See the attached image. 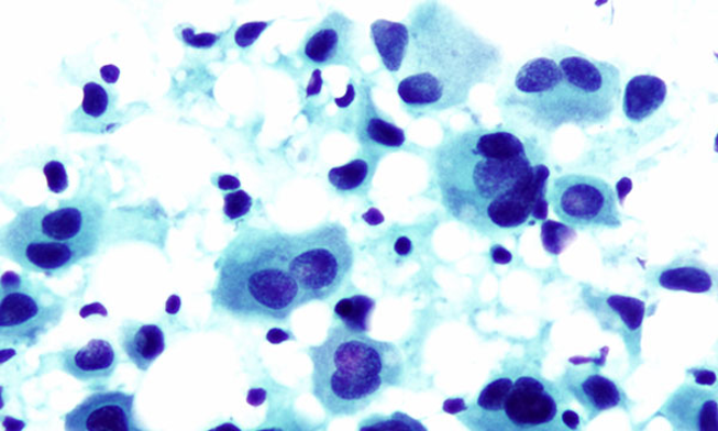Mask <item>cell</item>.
Instances as JSON below:
<instances>
[{"instance_id":"obj_1","label":"cell","mask_w":718,"mask_h":431,"mask_svg":"<svg viewBox=\"0 0 718 431\" xmlns=\"http://www.w3.org/2000/svg\"><path fill=\"white\" fill-rule=\"evenodd\" d=\"M444 206L484 232L512 231L548 216L550 169L531 140L508 130L453 134L435 155Z\"/></svg>"},{"instance_id":"obj_2","label":"cell","mask_w":718,"mask_h":431,"mask_svg":"<svg viewBox=\"0 0 718 431\" xmlns=\"http://www.w3.org/2000/svg\"><path fill=\"white\" fill-rule=\"evenodd\" d=\"M410 46L398 93L409 112L424 115L468 101L474 87L493 84L502 71V52L438 2L411 13Z\"/></svg>"},{"instance_id":"obj_3","label":"cell","mask_w":718,"mask_h":431,"mask_svg":"<svg viewBox=\"0 0 718 431\" xmlns=\"http://www.w3.org/2000/svg\"><path fill=\"white\" fill-rule=\"evenodd\" d=\"M621 93L618 67L573 49L526 63L505 98L515 120L552 133L566 125L588 129L611 120Z\"/></svg>"},{"instance_id":"obj_4","label":"cell","mask_w":718,"mask_h":431,"mask_svg":"<svg viewBox=\"0 0 718 431\" xmlns=\"http://www.w3.org/2000/svg\"><path fill=\"white\" fill-rule=\"evenodd\" d=\"M289 265V234L276 229H243L219 263L214 307L238 319L287 321L305 305Z\"/></svg>"},{"instance_id":"obj_5","label":"cell","mask_w":718,"mask_h":431,"mask_svg":"<svg viewBox=\"0 0 718 431\" xmlns=\"http://www.w3.org/2000/svg\"><path fill=\"white\" fill-rule=\"evenodd\" d=\"M313 362L311 389L332 417L354 416L388 387L401 384L404 360L395 344L375 341L343 325L330 329L327 340L308 349Z\"/></svg>"},{"instance_id":"obj_6","label":"cell","mask_w":718,"mask_h":431,"mask_svg":"<svg viewBox=\"0 0 718 431\" xmlns=\"http://www.w3.org/2000/svg\"><path fill=\"white\" fill-rule=\"evenodd\" d=\"M97 216L76 207L21 211L3 233V248L12 261L36 273L69 268L97 246Z\"/></svg>"},{"instance_id":"obj_7","label":"cell","mask_w":718,"mask_h":431,"mask_svg":"<svg viewBox=\"0 0 718 431\" xmlns=\"http://www.w3.org/2000/svg\"><path fill=\"white\" fill-rule=\"evenodd\" d=\"M459 415L471 431H577L581 417L560 390L533 376L499 377Z\"/></svg>"},{"instance_id":"obj_8","label":"cell","mask_w":718,"mask_h":431,"mask_svg":"<svg viewBox=\"0 0 718 431\" xmlns=\"http://www.w3.org/2000/svg\"><path fill=\"white\" fill-rule=\"evenodd\" d=\"M289 237L290 273L305 305L332 298L345 285L355 263L346 229L328 222Z\"/></svg>"},{"instance_id":"obj_9","label":"cell","mask_w":718,"mask_h":431,"mask_svg":"<svg viewBox=\"0 0 718 431\" xmlns=\"http://www.w3.org/2000/svg\"><path fill=\"white\" fill-rule=\"evenodd\" d=\"M65 301L46 287L8 273L0 291V335L3 344L33 345L58 325Z\"/></svg>"},{"instance_id":"obj_10","label":"cell","mask_w":718,"mask_h":431,"mask_svg":"<svg viewBox=\"0 0 718 431\" xmlns=\"http://www.w3.org/2000/svg\"><path fill=\"white\" fill-rule=\"evenodd\" d=\"M549 201L568 226L617 229L621 225L612 187L592 175L568 174L555 179Z\"/></svg>"},{"instance_id":"obj_11","label":"cell","mask_w":718,"mask_h":431,"mask_svg":"<svg viewBox=\"0 0 718 431\" xmlns=\"http://www.w3.org/2000/svg\"><path fill=\"white\" fill-rule=\"evenodd\" d=\"M65 431H145L134 416V395L100 390L64 417Z\"/></svg>"},{"instance_id":"obj_12","label":"cell","mask_w":718,"mask_h":431,"mask_svg":"<svg viewBox=\"0 0 718 431\" xmlns=\"http://www.w3.org/2000/svg\"><path fill=\"white\" fill-rule=\"evenodd\" d=\"M355 24L342 12L333 11L306 37L301 47L305 60L316 66L354 63Z\"/></svg>"},{"instance_id":"obj_13","label":"cell","mask_w":718,"mask_h":431,"mask_svg":"<svg viewBox=\"0 0 718 431\" xmlns=\"http://www.w3.org/2000/svg\"><path fill=\"white\" fill-rule=\"evenodd\" d=\"M585 300L604 329L615 331L625 339L631 360L639 358L645 314L644 302L620 295L603 292L595 295L594 291L585 294Z\"/></svg>"},{"instance_id":"obj_14","label":"cell","mask_w":718,"mask_h":431,"mask_svg":"<svg viewBox=\"0 0 718 431\" xmlns=\"http://www.w3.org/2000/svg\"><path fill=\"white\" fill-rule=\"evenodd\" d=\"M656 416L666 419L673 431H718L717 394L685 384L675 390Z\"/></svg>"},{"instance_id":"obj_15","label":"cell","mask_w":718,"mask_h":431,"mask_svg":"<svg viewBox=\"0 0 718 431\" xmlns=\"http://www.w3.org/2000/svg\"><path fill=\"white\" fill-rule=\"evenodd\" d=\"M563 386L588 415V421L604 411L630 409L631 401L615 382L589 368L571 367L563 377Z\"/></svg>"},{"instance_id":"obj_16","label":"cell","mask_w":718,"mask_h":431,"mask_svg":"<svg viewBox=\"0 0 718 431\" xmlns=\"http://www.w3.org/2000/svg\"><path fill=\"white\" fill-rule=\"evenodd\" d=\"M63 371L80 382L103 380L111 377L118 365L114 347L93 340L80 349L66 350L62 355Z\"/></svg>"},{"instance_id":"obj_17","label":"cell","mask_w":718,"mask_h":431,"mask_svg":"<svg viewBox=\"0 0 718 431\" xmlns=\"http://www.w3.org/2000/svg\"><path fill=\"white\" fill-rule=\"evenodd\" d=\"M669 88L653 75L634 76L626 87L622 111L633 124H641L656 113L666 101Z\"/></svg>"},{"instance_id":"obj_18","label":"cell","mask_w":718,"mask_h":431,"mask_svg":"<svg viewBox=\"0 0 718 431\" xmlns=\"http://www.w3.org/2000/svg\"><path fill=\"white\" fill-rule=\"evenodd\" d=\"M119 341L135 367L147 371L165 352V334L156 325L128 321L120 330Z\"/></svg>"},{"instance_id":"obj_19","label":"cell","mask_w":718,"mask_h":431,"mask_svg":"<svg viewBox=\"0 0 718 431\" xmlns=\"http://www.w3.org/2000/svg\"><path fill=\"white\" fill-rule=\"evenodd\" d=\"M372 36L386 69L393 74H400L410 46L409 26L378 20L372 25Z\"/></svg>"},{"instance_id":"obj_20","label":"cell","mask_w":718,"mask_h":431,"mask_svg":"<svg viewBox=\"0 0 718 431\" xmlns=\"http://www.w3.org/2000/svg\"><path fill=\"white\" fill-rule=\"evenodd\" d=\"M662 289L688 292H710L716 287L711 269L694 261H680L662 268L656 276Z\"/></svg>"},{"instance_id":"obj_21","label":"cell","mask_w":718,"mask_h":431,"mask_svg":"<svg viewBox=\"0 0 718 431\" xmlns=\"http://www.w3.org/2000/svg\"><path fill=\"white\" fill-rule=\"evenodd\" d=\"M374 308L375 301L368 296L354 295L339 301L334 307V314L345 329L365 333L369 330V320Z\"/></svg>"},{"instance_id":"obj_22","label":"cell","mask_w":718,"mask_h":431,"mask_svg":"<svg viewBox=\"0 0 718 431\" xmlns=\"http://www.w3.org/2000/svg\"><path fill=\"white\" fill-rule=\"evenodd\" d=\"M358 431H429L422 422L397 411L390 416L373 415L361 422Z\"/></svg>"},{"instance_id":"obj_23","label":"cell","mask_w":718,"mask_h":431,"mask_svg":"<svg viewBox=\"0 0 718 431\" xmlns=\"http://www.w3.org/2000/svg\"><path fill=\"white\" fill-rule=\"evenodd\" d=\"M369 166L363 159H355L350 164L333 168L329 173V180L335 190L341 192H352L357 190L365 179H367Z\"/></svg>"},{"instance_id":"obj_24","label":"cell","mask_w":718,"mask_h":431,"mask_svg":"<svg viewBox=\"0 0 718 431\" xmlns=\"http://www.w3.org/2000/svg\"><path fill=\"white\" fill-rule=\"evenodd\" d=\"M364 130L367 137L378 145L400 147L406 141L404 131L382 117H369L365 121Z\"/></svg>"},{"instance_id":"obj_25","label":"cell","mask_w":718,"mask_h":431,"mask_svg":"<svg viewBox=\"0 0 718 431\" xmlns=\"http://www.w3.org/2000/svg\"><path fill=\"white\" fill-rule=\"evenodd\" d=\"M576 237L572 226L555 221H545L541 225V240L545 250L553 254H561Z\"/></svg>"},{"instance_id":"obj_26","label":"cell","mask_w":718,"mask_h":431,"mask_svg":"<svg viewBox=\"0 0 718 431\" xmlns=\"http://www.w3.org/2000/svg\"><path fill=\"white\" fill-rule=\"evenodd\" d=\"M108 93L98 84H88L85 87L84 112L92 118H100L107 111Z\"/></svg>"},{"instance_id":"obj_27","label":"cell","mask_w":718,"mask_h":431,"mask_svg":"<svg viewBox=\"0 0 718 431\" xmlns=\"http://www.w3.org/2000/svg\"><path fill=\"white\" fill-rule=\"evenodd\" d=\"M253 200L245 191L228 194L224 197V213L229 220H238L250 212Z\"/></svg>"},{"instance_id":"obj_28","label":"cell","mask_w":718,"mask_h":431,"mask_svg":"<svg viewBox=\"0 0 718 431\" xmlns=\"http://www.w3.org/2000/svg\"><path fill=\"white\" fill-rule=\"evenodd\" d=\"M44 173L46 175L47 185L51 192L63 194L66 190L67 186H69V178H67L65 167L63 164H60V162H48V164L44 167Z\"/></svg>"},{"instance_id":"obj_29","label":"cell","mask_w":718,"mask_h":431,"mask_svg":"<svg viewBox=\"0 0 718 431\" xmlns=\"http://www.w3.org/2000/svg\"><path fill=\"white\" fill-rule=\"evenodd\" d=\"M268 25V22H251L241 25L235 34V43L241 48L252 46Z\"/></svg>"},{"instance_id":"obj_30","label":"cell","mask_w":718,"mask_h":431,"mask_svg":"<svg viewBox=\"0 0 718 431\" xmlns=\"http://www.w3.org/2000/svg\"><path fill=\"white\" fill-rule=\"evenodd\" d=\"M183 38L187 45L195 48H210L219 42L220 36L210 33L195 34L194 30L187 29L183 32Z\"/></svg>"},{"instance_id":"obj_31","label":"cell","mask_w":718,"mask_h":431,"mask_svg":"<svg viewBox=\"0 0 718 431\" xmlns=\"http://www.w3.org/2000/svg\"><path fill=\"white\" fill-rule=\"evenodd\" d=\"M217 185H219L222 191H235L241 186V183L238 178L232 177V175H221Z\"/></svg>"},{"instance_id":"obj_32","label":"cell","mask_w":718,"mask_h":431,"mask_svg":"<svg viewBox=\"0 0 718 431\" xmlns=\"http://www.w3.org/2000/svg\"><path fill=\"white\" fill-rule=\"evenodd\" d=\"M101 77L103 78L104 82L113 85L118 82L119 76H120V70L115 65H106L101 67Z\"/></svg>"},{"instance_id":"obj_33","label":"cell","mask_w":718,"mask_h":431,"mask_svg":"<svg viewBox=\"0 0 718 431\" xmlns=\"http://www.w3.org/2000/svg\"><path fill=\"white\" fill-rule=\"evenodd\" d=\"M493 257L496 263L506 264L511 259V254L500 246L493 248Z\"/></svg>"},{"instance_id":"obj_34","label":"cell","mask_w":718,"mask_h":431,"mask_svg":"<svg viewBox=\"0 0 718 431\" xmlns=\"http://www.w3.org/2000/svg\"><path fill=\"white\" fill-rule=\"evenodd\" d=\"M698 385H713L716 377L710 372H696L695 374Z\"/></svg>"},{"instance_id":"obj_35","label":"cell","mask_w":718,"mask_h":431,"mask_svg":"<svg viewBox=\"0 0 718 431\" xmlns=\"http://www.w3.org/2000/svg\"><path fill=\"white\" fill-rule=\"evenodd\" d=\"M410 247H411L410 241L406 240V239H400L398 244H397V251L400 254H408V252L410 251Z\"/></svg>"},{"instance_id":"obj_36","label":"cell","mask_w":718,"mask_h":431,"mask_svg":"<svg viewBox=\"0 0 718 431\" xmlns=\"http://www.w3.org/2000/svg\"><path fill=\"white\" fill-rule=\"evenodd\" d=\"M209 431H242V430L235 424L224 423L213 429H210Z\"/></svg>"},{"instance_id":"obj_37","label":"cell","mask_w":718,"mask_h":431,"mask_svg":"<svg viewBox=\"0 0 718 431\" xmlns=\"http://www.w3.org/2000/svg\"><path fill=\"white\" fill-rule=\"evenodd\" d=\"M254 431H286V430H283L279 427H264V428H261V429H256Z\"/></svg>"}]
</instances>
